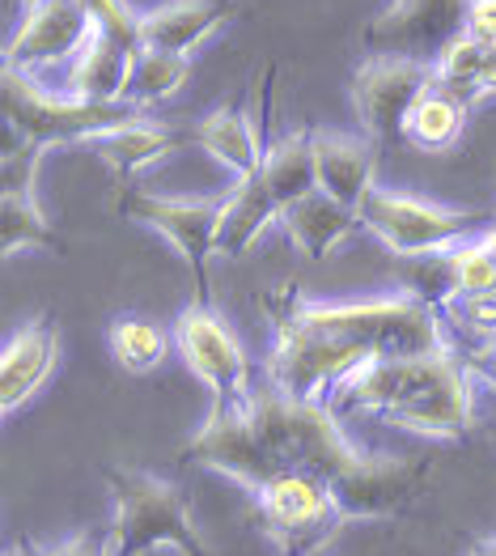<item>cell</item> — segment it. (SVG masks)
<instances>
[{
	"mask_svg": "<svg viewBox=\"0 0 496 556\" xmlns=\"http://www.w3.org/2000/svg\"><path fill=\"white\" fill-rule=\"evenodd\" d=\"M480 98H488L496 93V47H488V55H484V68H480Z\"/></svg>",
	"mask_w": 496,
	"mask_h": 556,
	"instance_id": "obj_33",
	"label": "cell"
},
{
	"mask_svg": "<svg viewBox=\"0 0 496 556\" xmlns=\"http://www.w3.org/2000/svg\"><path fill=\"white\" fill-rule=\"evenodd\" d=\"M22 247H43L51 255L68 251V242L51 230L43 208L35 204V191H4V200H0V251L13 255Z\"/></svg>",
	"mask_w": 496,
	"mask_h": 556,
	"instance_id": "obj_23",
	"label": "cell"
},
{
	"mask_svg": "<svg viewBox=\"0 0 496 556\" xmlns=\"http://www.w3.org/2000/svg\"><path fill=\"white\" fill-rule=\"evenodd\" d=\"M111 353L128 374H149L166 357V331L157 324H149V319H115Z\"/></svg>",
	"mask_w": 496,
	"mask_h": 556,
	"instance_id": "obj_26",
	"label": "cell"
},
{
	"mask_svg": "<svg viewBox=\"0 0 496 556\" xmlns=\"http://www.w3.org/2000/svg\"><path fill=\"white\" fill-rule=\"evenodd\" d=\"M484 55H488V43H480V39H471V35L462 30V35L437 55V64H433V86L454 93V98L467 102V106H475V102H480L475 90H480Z\"/></svg>",
	"mask_w": 496,
	"mask_h": 556,
	"instance_id": "obj_25",
	"label": "cell"
},
{
	"mask_svg": "<svg viewBox=\"0 0 496 556\" xmlns=\"http://www.w3.org/2000/svg\"><path fill=\"white\" fill-rule=\"evenodd\" d=\"M221 204L226 200H170V195H153V191H119L115 195V213L144 222L153 230H162L179 255L187 260V268L195 273V289H200V306H208V251L217 247V222H221Z\"/></svg>",
	"mask_w": 496,
	"mask_h": 556,
	"instance_id": "obj_8",
	"label": "cell"
},
{
	"mask_svg": "<svg viewBox=\"0 0 496 556\" xmlns=\"http://www.w3.org/2000/svg\"><path fill=\"white\" fill-rule=\"evenodd\" d=\"M433 86V64L404 60V55H369L353 77V102L361 115L369 140L404 137L407 111L420 102V93Z\"/></svg>",
	"mask_w": 496,
	"mask_h": 556,
	"instance_id": "obj_10",
	"label": "cell"
},
{
	"mask_svg": "<svg viewBox=\"0 0 496 556\" xmlns=\"http://www.w3.org/2000/svg\"><path fill=\"white\" fill-rule=\"evenodd\" d=\"M462 366H467V374H480V378H488L496 387V340H484L480 349H471L462 357Z\"/></svg>",
	"mask_w": 496,
	"mask_h": 556,
	"instance_id": "obj_32",
	"label": "cell"
},
{
	"mask_svg": "<svg viewBox=\"0 0 496 556\" xmlns=\"http://www.w3.org/2000/svg\"><path fill=\"white\" fill-rule=\"evenodd\" d=\"M17 4H26V0H4V9H9V13H13V9H17Z\"/></svg>",
	"mask_w": 496,
	"mask_h": 556,
	"instance_id": "obj_37",
	"label": "cell"
},
{
	"mask_svg": "<svg viewBox=\"0 0 496 556\" xmlns=\"http://www.w3.org/2000/svg\"><path fill=\"white\" fill-rule=\"evenodd\" d=\"M47 556H111V527L106 531H81L55 548H47Z\"/></svg>",
	"mask_w": 496,
	"mask_h": 556,
	"instance_id": "obj_30",
	"label": "cell"
},
{
	"mask_svg": "<svg viewBox=\"0 0 496 556\" xmlns=\"http://www.w3.org/2000/svg\"><path fill=\"white\" fill-rule=\"evenodd\" d=\"M4 556H47V553L39 548V544H35V540H17V544H13V548H9Z\"/></svg>",
	"mask_w": 496,
	"mask_h": 556,
	"instance_id": "obj_34",
	"label": "cell"
},
{
	"mask_svg": "<svg viewBox=\"0 0 496 556\" xmlns=\"http://www.w3.org/2000/svg\"><path fill=\"white\" fill-rule=\"evenodd\" d=\"M454 277H458V298H480V293H496V260L488 255V247L475 238L454 242Z\"/></svg>",
	"mask_w": 496,
	"mask_h": 556,
	"instance_id": "obj_27",
	"label": "cell"
},
{
	"mask_svg": "<svg viewBox=\"0 0 496 556\" xmlns=\"http://www.w3.org/2000/svg\"><path fill=\"white\" fill-rule=\"evenodd\" d=\"M395 273L404 280L407 298L442 311L446 302L458 298V277H454V255L450 247L442 251H420V255H399L395 260Z\"/></svg>",
	"mask_w": 496,
	"mask_h": 556,
	"instance_id": "obj_24",
	"label": "cell"
},
{
	"mask_svg": "<svg viewBox=\"0 0 496 556\" xmlns=\"http://www.w3.org/2000/svg\"><path fill=\"white\" fill-rule=\"evenodd\" d=\"M86 144L115 170V179H128L132 170L157 162V157H166V153H179L182 144H195V140H191V128L179 132V128H170V124H149V119L140 115V119H128V124H119V128L98 132V137H90Z\"/></svg>",
	"mask_w": 496,
	"mask_h": 556,
	"instance_id": "obj_15",
	"label": "cell"
},
{
	"mask_svg": "<svg viewBox=\"0 0 496 556\" xmlns=\"http://www.w3.org/2000/svg\"><path fill=\"white\" fill-rule=\"evenodd\" d=\"M462 119H467V102L429 86L420 93V102L407 111L404 137L420 149H429V153H437V149H450L454 140L462 137Z\"/></svg>",
	"mask_w": 496,
	"mask_h": 556,
	"instance_id": "obj_21",
	"label": "cell"
},
{
	"mask_svg": "<svg viewBox=\"0 0 496 556\" xmlns=\"http://www.w3.org/2000/svg\"><path fill=\"white\" fill-rule=\"evenodd\" d=\"M467 35L496 47V0H471L467 4Z\"/></svg>",
	"mask_w": 496,
	"mask_h": 556,
	"instance_id": "obj_31",
	"label": "cell"
},
{
	"mask_svg": "<svg viewBox=\"0 0 496 556\" xmlns=\"http://www.w3.org/2000/svg\"><path fill=\"white\" fill-rule=\"evenodd\" d=\"M128 68H132V51L93 30L90 43L81 47L77 60L68 64V86H64V93L86 98V102H124Z\"/></svg>",
	"mask_w": 496,
	"mask_h": 556,
	"instance_id": "obj_17",
	"label": "cell"
},
{
	"mask_svg": "<svg viewBox=\"0 0 496 556\" xmlns=\"http://www.w3.org/2000/svg\"><path fill=\"white\" fill-rule=\"evenodd\" d=\"M471 0H391L365 30V47L378 55H404L437 64V55L467 30Z\"/></svg>",
	"mask_w": 496,
	"mask_h": 556,
	"instance_id": "obj_9",
	"label": "cell"
},
{
	"mask_svg": "<svg viewBox=\"0 0 496 556\" xmlns=\"http://www.w3.org/2000/svg\"><path fill=\"white\" fill-rule=\"evenodd\" d=\"M191 73V55L179 51H157V47H140L132 55V68H128V81H124V102L128 106H149V102H162L179 90Z\"/></svg>",
	"mask_w": 496,
	"mask_h": 556,
	"instance_id": "obj_22",
	"label": "cell"
},
{
	"mask_svg": "<svg viewBox=\"0 0 496 556\" xmlns=\"http://www.w3.org/2000/svg\"><path fill=\"white\" fill-rule=\"evenodd\" d=\"M467 556H488V540H480V544H471V548H467Z\"/></svg>",
	"mask_w": 496,
	"mask_h": 556,
	"instance_id": "obj_36",
	"label": "cell"
},
{
	"mask_svg": "<svg viewBox=\"0 0 496 556\" xmlns=\"http://www.w3.org/2000/svg\"><path fill=\"white\" fill-rule=\"evenodd\" d=\"M128 119H140V106L51 93L35 81V73L4 68V149H17V144L47 149L60 140H90Z\"/></svg>",
	"mask_w": 496,
	"mask_h": 556,
	"instance_id": "obj_4",
	"label": "cell"
},
{
	"mask_svg": "<svg viewBox=\"0 0 496 556\" xmlns=\"http://www.w3.org/2000/svg\"><path fill=\"white\" fill-rule=\"evenodd\" d=\"M175 344H179L182 362L195 378H204V387L213 391V413L208 417H226L233 408H242L251 400V366L242 357V344L208 306H187L175 324Z\"/></svg>",
	"mask_w": 496,
	"mask_h": 556,
	"instance_id": "obj_7",
	"label": "cell"
},
{
	"mask_svg": "<svg viewBox=\"0 0 496 556\" xmlns=\"http://www.w3.org/2000/svg\"><path fill=\"white\" fill-rule=\"evenodd\" d=\"M276 324L268 357V382L293 400L322 404L331 387L353 370L382 357L442 353V311L416 298H373V302H302L276 293L264 302Z\"/></svg>",
	"mask_w": 496,
	"mask_h": 556,
	"instance_id": "obj_1",
	"label": "cell"
},
{
	"mask_svg": "<svg viewBox=\"0 0 496 556\" xmlns=\"http://www.w3.org/2000/svg\"><path fill=\"white\" fill-rule=\"evenodd\" d=\"M102 476L115 493L111 556H140L157 544H170L182 556H213L187 514L179 484L136 467H102Z\"/></svg>",
	"mask_w": 496,
	"mask_h": 556,
	"instance_id": "obj_3",
	"label": "cell"
},
{
	"mask_svg": "<svg viewBox=\"0 0 496 556\" xmlns=\"http://www.w3.org/2000/svg\"><path fill=\"white\" fill-rule=\"evenodd\" d=\"M280 222H284L289 242H293L306 260H322L335 242H344L348 233L361 226V213L348 208V204H340L335 195H327V191L318 187L310 195H302L297 204H289V208L280 213Z\"/></svg>",
	"mask_w": 496,
	"mask_h": 556,
	"instance_id": "obj_16",
	"label": "cell"
},
{
	"mask_svg": "<svg viewBox=\"0 0 496 556\" xmlns=\"http://www.w3.org/2000/svg\"><path fill=\"white\" fill-rule=\"evenodd\" d=\"M55 353H60V336H55L47 315L30 319L4 344V357H0V404H4V413H13L22 400H30L51 378Z\"/></svg>",
	"mask_w": 496,
	"mask_h": 556,
	"instance_id": "obj_12",
	"label": "cell"
},
{
	"mask_svg": "<svg viewBox=\"0 0 496 556\" xmlns=\"http://www.w3.org/2000/svg\"><path fill=\"white\" fill-rule=\"evenodd\" d=\"M315 166H318V187L327 195H335L340 204H348V208L361 213V200L373 191L378 140L315 132Z\"/></svg>",
	"mask_w": 496,
	"mask_h": 556,
	"instance_id": "obj_13",
	"label": "cell"
},
{
	"mask_svg": "<svg viewBox=\"0 0 496 556\" xmlns=\"http://www.w3.org/2000/svg\"><path fill=\"white\" fill-rule=\"evenodd\" d=\"M442 315L458 324L462 331H480L484 340H496V293H480V298H454L442 306Z\"/></svg>",
	"mask_w": 496,
	"mask_h": 556,
	"instance_id": "obj_29",
	"label": "cell"
},
{
	"mask_svg": "<svg viewBox=\"0 0 496 556\" xmlns=\"http://www.w3.org/2000/svg\"><path fill=\"white\" fill-rule=\"evenodd\" d=\"M280 217V204L271 200L268 184L259 179V170L251 179L233 187V195H226L221 204V222H217V251H226L229 260L246 255L251 242L264 233V226H271Z\"/></svg>",
	"mask_w": 496,
	"mask_h": 556,
	"instance_id": "obj_19",
	"label": "cell"
},
{
	"mask_svg": "<svg viewBox=\"0 0 496 556\" xmlns=\"http://www.w3.org/2000/svg\"><path fill=\"white\" fill-rule=\"evenodd\" d=\"M233 13H238L233 0H170V4H157L140 17V43L187 55Z\"/></svg>",
	"mask_w": 496,
	"mask_h": 556,
	"instance_id": "obj_14",
	"label": "cell"
},
{
	"mask_svg": "<svg viewBox=\"0 0 496 556\" xmlns=\"http://www.w3.org/2000/svg\"><path fill=\"white\" fill-rule=\"evenodd\" d=\"M191 140L204 153H213L217 162H226L229 170H238L242 179H251L264 166V144H259V132H255L246 106H221V111H213L204 124L191 128Z\"/></svg>",
	"mask_w": 496,
	"mask_h": 556,
	"instance_id": "obj_18",
	"label": "cell"
},
{
	"mask_svg": "<svg viewBox=\"0 0 496 556\" xmlns=\"http://www.w3.org/2000/svg\"><path fill=\"white\" fill-rule=\"evenodd\" d=\"M488 556H496V540H488Z\"/></svg>",
	"mask_w": 496,
	"mask_h": 556,
	"instance_id": "obj_38",
	"label": "cell"
},
{
	"mask_svg": "<svg viewBox=\"0 0 496 556\" xmlns=\"http://www.w3.org/2000/svg\"><path fill=\"white\" fill-rule=\"evenodd\" d=\"M259 179L268 184L271 200L280 204V213L289 204H297L302 195L318 191V166H315V132H293V137H280L264 153V166H259Z\"/></svg>",
	"mask_w": 496,
	"mask_h": 556,
	"instance_id": "obj_20",
	"label": "cell"
},
{
	"mask_svg": "<svg viewBox=\"0 0 496 556\" xmlns=\"http://www.w3.org/2000/svg\"><path fill=\"white\" fill-rule=\"evenodd\" d=\"M322 404L331 413H373L433 438H462L471 429L467 366L450 349L369 362L340 378Z\"/></svg>",
	"mask_w": 496,
	"mask_h": 556,
	"instance_id": "obj_2",
	"label": "cell"
},
{
	"mask_svg": "<svg viewBox=\"0 0 496 556\" xmlns=\"http://www.w3.org/2000/svg\"><path fill=\"white\" fill-rule=\"evenodd\" d=\"M488 217L493 213H484V208L458 213V208H442V204L399 195V191H382V187H373L361 200V226L378 233L395 255L454 247L475 230H488Z\"/></svg>",
	"mask_w": 496,
	"mask_h": 556,
	"instance_id": "obj_6",
	"label": "cell"
},
{
	"mask_svg": "<svg viewBox=\"0 0 496 556\" xmlns=\"http://www.w3.org/2000/svg\"><path fill=\"white\" fill-rule=\"evenodd\" d=\"M93 22L81 0H26L22 22L9 35L4 47V68L35 73L60 60H77V51L90 43Z\"/></svg>",
	"mask_w": 496,
	"mask_h": 556,
	"instance_id": "obj_11",
	"label": "cell"
},
{
	"mask_svg": "<svg viewBox=\"0 0 496 556\" xmlns=\"http://www.w3.org/2000/svg\"><path fill=\"white\" fill-rule=\"evenodd\" d=\"M480 242L488 247V255L496 260V226H488V230H480Z\"/></svg>",
	"mask_w": 496,
	"mask_h": 556,
	"instance_id": "obj_35",
	"label": "cell"
},
{
	"mask_svg": "<svg viewBox=\"0 0 496 556\" xmlns=\"http://www.w3.org/2000/svg\"><path fill=\"white\" fill-rule=\"evenodd\" d=\"M86 4V13H90L93 30L98 35H106V39H115L119 47H128V51H140V17L144 13H136L128 0H81Z\"/></svg>",
	"mask_w": 496,
	"mask_h": 556,
	"instance_id": "obj_28",
	"label": "cell"
},
{
	"mask_svg": "<svg viewBox=\"0 0 496 556\" xmlns=\"http://www.w3.org/2000/svg\"><path fill=\"white\" fill-rule=\"evenodd\" d=\"M255 506L264 535L280 548V556H315L335 531L348 522L331 489L310 471H280L264 489H255Z\"/></svg>",
	"mask_w": 496,
	"mask_h": 556,
	"instance_id": "obj_5",
	"label": "cell"
},
{
	"mask_svg": "<svg viewBox=\"0 0 496 556\" xmlns=\"http://www.w3.org/2000/svg\"><path fill=\"white\" fill-rule=\"evenodd\" d=\"M493 442H496V417H493Z\"/></svg>",
	"mask_w": 496,
	"mask_h": 556,
	"instance_id": "obj_39",
	"label": "cell"
}]
</instances>
